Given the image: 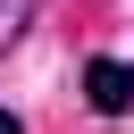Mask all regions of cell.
I'll return each instance as SVG.
<instances>
[{"instance_id":"cell-1","label":"cell","mask_w":134,"mask_h":134,"mask_svg":"<svg viewBox=\"0 0 134 134\" xmlns=\"http://www.w3.org/2000/svg\"><path fill=\"white\" fill-rule=\"evenodd\" d=\"M84 92H92V109L117 117V109H134V67H126V59H92V67H84Z\"/></svg>"},{"instance_id":"cell-2","label":"cell","mask_w":134,"mask_h":134,"mask_svg":"<svg viewBox=\"0 0 134 134\" xmlns=\"http://www.w3.org/2000/svg\"><path fill=\"white\" fill-rule=\"evenodd\" d=\"M0 134H25V126H17V117H8V109H0Z\"/></svg>"}]
</instances>
